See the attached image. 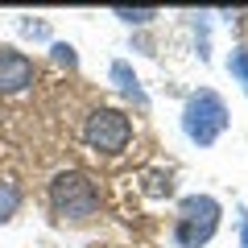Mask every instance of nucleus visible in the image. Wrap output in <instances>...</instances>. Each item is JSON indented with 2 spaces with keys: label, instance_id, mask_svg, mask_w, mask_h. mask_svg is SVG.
I'll return each instance as SVG.
<instances>
[{
  "label": "nucleus",
  "instance_id": "nucleus-1",
  "mask_svg": "<svg viewBox=\"0 0 248 248\" xmlns=\"http://www.w3.org/2000/svg\"><path fill=\"white\" fill-rule=\"evenodd\" d=\"M50 211L62 223H87L99 211V186L79 170H62L50 182Z\"/></svg>",
  "mask_w": 248,
  "mask_h": 248
},
{
  "label": "nucleus",
  "instance_id": "nucleus-2",
  "mask_svg": "<svg viewBox=\"0 0 248 248\" xmlns=\"http://www.w3.org/2000/svg\"><path fill=\"white\" fill-rule=\"evenodd\" d=\"M228 120H232L228 104L215 91H195L182 108V133L195 145H215L223 137V128H228Z\"/></svg>",
  "mask_w": 248,
  "mask_h": 248
},
{
  "label": "nucleus",
  "instance_id": "nucleus-3",
  "mask_svg": "<svg viewBox=\"0 0 248 248\" xmlns=\"http://www.w3.org/2000/svg\"><path fill=\"white\" fill-rule=\"evenodd\" d=\"M219 228V203L211 195H190L178 203L174 219V244L178 248H203Z\"/></svg>",
  "mask_w": 248,
  "mask_h": 248
},
{
  "label": "nucleus",
  "instance_id": "nucleus-4",
  "mask_svg": "<svg viewBox=\"0 0 248 248\" xmlns=\"http://www.w3.org/2000/svg\"><path fill=\"white\" fill-rule=\"evenodd\" d=\"M83 141H87V149L112 157L133 141V120L124 112H116V108H95L87 116V124H83Z\"/></svg>",
  "mask_w": 248,
  "mask_h": 248
},
{
  "label": "nucleus",
  "instance_id": "nucleus-5",
  "mask_svg": "<svg viewBox=\"0 0 248 248\" xmlns=\"http://www.w3.org/2000/svg\"><path fill=\"white\" fill-rule=\"evenodd\" d=\"M33 62L21 50H0V95H17L33 83Z\"/></svg>",
  "mask_w": 248,
  "mask_h": 248
},
{
  "label": "nucleus",
  "instance_id": "nucleus-6",
  "mask_svg": "<svg viewBox=\"0 0 248 248\" xmlns=\"http://www.w3.org/2000/svg\"><path fill=\"white\" fill-rule=\"evenodd\" d=\"M112 83L116 87L124 91V95H133L137 104H149V99H145V91H141V83H137V75H133V66H128V62H112Z\"/></svg>",
  "mask_w": 248,
  "mask_h": 248
},
{
  "label": "nucleus",
  "instance_id": "nucleus-7",
  "mask_svg": "<svg viewBox=\"0 0 248 248\" xmlns=\"http://www.w3.org/2000/svg\"><path fill=\"white\" fill-rule=\"evenodd\" d=\"M21 207V186L9 182V178H0V223H9Z\"/></svg>",
  "mask_w": 248,
  "mask_h": 248
},
{
  "label": "nucleus",
  "instance_id": "nucleus-8",
  "mask_svg": "<svg viewBox=\"0 0 248 248\" xmlns=\"http://www.w3.org/2000/svg\"><path fill=\"white\" fill-rule=\"evenodd\" d=\"M228 71H232V79L244 87V95H248V50L244 46H236V50L228 54Z\"/></svg>",
  "mask_w": 248,
  "mask_h": 248
},
{
  "label": "nucleus",
  "instance_id": "nucleus-9",
  "mask_svg": "<svg viewBox=\"0 0 248 248\" xmlns=\"http://www.w3.org/2000/svg\"><path fill=\"white\" fill-rule=\"evenodd\" d=\"M116 17H120V21H128V25H149V21L157 17V13H153V9H116Z\"/></svg>",
  "mask_w": 248,
  "mask_h": 248
},
{
  "label": "nucleus",
  "instance_id": "nucleus-10",
  "mask_svg": "<svg viewBox=\"0 0 248 248\" xmlns=\"http://www.w3.org/2000/svg\"><path fill=\"white\" fill-rule=\"evenodd\" d=\"M54 58L66 62V66H75V62H79V58H75V46H66V42H54Z\"/></svg>",
  "mask_w": 248,
  "mask_h": 248
},
{
  "label": "nucleus",
  "instance_id": "nucleus-11",
  "mask_svg": "<svg viewBox=\"0 0 248 248\" xmlns=\"http://www.w3.org/2000/svg\"><path fill=\"white\" fill-rule=\"evenodd\" d=\"M240 248H248V211L240 207Z\"/></svg>",
  "mask_w": 248,
  "mask_h": 248
}]
</instances>
